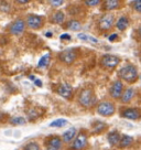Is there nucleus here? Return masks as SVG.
I'll use <instances>...</instances> for the list:
<instances>
[{
	"mask_svg": "<svg viewBox=\"0 0 141 150\" xmlns=\"http://www.w3.org/2000/svg\"><path fill=\"white\" fill-rule=\"evenodd\" d=\"M119 77L128 83H133L138 79V71L133 65H126L119 71Z\"/></svg>",
	"mask_w": 141,
	"mask_h": 150,
	"instance_id": "1",
	"label": "nucleus"
},
{
	"mask_svg": "<svg viewBox=\"0 0 141 150\" xmlns=\"http://www.w3.org/2000/svg\"><path fill=\"white\" fill-rule=\"evenodd\" d=\"M78 103L83 107H86V108L90 107L95 103V96L93 91L90 88L83 89L80 93V96H78Z\"/></svg>",
	"mask_w": 141,
	"mask_h": 150,
	"instance_id": "2",
	"label": "nucleus"
},
{
	"mask_svg": "<svg viewBox=\"0 0 141 150\" xmlns=\"http://www.w3.org/2000/svg\"><path fill=\"white\" fill-rule=\"evenodd\" d=\"M114 20H115V17L111 13L103 14L98 20V28L103 31H107L113 27Z\"/></svg>",
	"mask_w": 141,
	"mask_h": 150,
	"instance_id": "3",
	"label": "nucleus"
},
{
	"mask_svg": "<svg viewBox=\"0 0 141 150\" xmlns=\"http://www.w3.org/2000/svg\"><path fill=\"white\" fill-rule=\"evenodd\" d=\"M87 146V135L85 132H80L76 135L75 139L72 141V150H83Z\"/></svg>",
	"mask_w": 141,
	"mask_h": 150,
	"instance_id": "4",
	"label": "nucleus"
},
{
	"mask_svg": "<svg viewBox=\"0 0 141 150\" xmlns=\"http://www.w3.org/2000/svg\"><path fill=\"white\" fill-rule=\"evenodd\" d=\"M97 112L102 116H111L115 112V105L110 102H102L97 105Z\"/></svg>",
	"mask_w": 141,
	"mask_h": 150,
	"instance_id": "5",
	"label": "nucleus"
},
{
	"mask_svg": "<svg viewBox=\"0 0 141 150\" xmlns=\"http://www.w3.org/2000/svg\"><path fill=\"white\" fill-rule=\"evenodd\" d=\"M76 56H77V52L74 49H67L62 53H60V60L63 63L70 65L72 63H74V61L76 60Z\"/></svg>",
	"mask_w": 141,
	"mask_h": 150,
	"instance_id": "6",
	"label": "nucleus"
},
{
	"mask_svg": "<svg viewBox=\"0 0 141 150\" xmlns=\"http://www.w3.org/2000/svg\"><path fill=\"white\" fill-rule=\"evenodd\" d=\"M25 21L22 20V19H17L16 21H13L11 25H10L9 28V31L11 34H13V35H20L21 33L24 32V30H25Z\"/></svg>",
	"mask_w": 141,
	"mask_h": 150,
	"instance_id": "7",
	"label": "nucleus"
},
{
	"mask_svg": "<svg viewBox=\"0 0 141 150\" xmlns=\"http://www.w3.org/2000/svg\"><path fill=\"white\" fill-rule=\"evenodd\" d=\"M120 62V59L118 56L115 55H110V54H107V55H104L102 61H100V64L106 67V69H114L119 64Z\"/></svg>",
	"mask_w": 141,
	"mask_h": 150,
	"instance_id": "8",
	"label": "nucleus"
},
{
	"mask_svg": "<svg viewBox=\"0 0 141 150\" xmlns=\"http://www.w3.org/2000/svg\"><path fill=\"white\" fill-rule=\"evenodd\" d=\"M27 24L29 28L38 30L43 25V18L38 14H29L27 17Z\"/></svg>",
	"mask_w": 141,
	"mask_h": 150,
	"instance_id": "9",
	"label": "nucleus"
},
{
	"mask_svg": "<svg viewBox=\"0 0 141 150\" xmlns=\"http://www.w3.org/2000/svg\"><path fill=\"white\" fill-rule=\"evenodd\" d=\"M57 94H59L60 96H62L63 98L68 99L72 97L73 87H72L68 83H62V84L57 87Z\"/></svg>",
	"mask_w": 141,
	"mask_h": 150,
	"instance_id": "10",
	"label": "nucleus"
},
{
	"mask_svg": "<svg viewBox=\"0 0 141 150\" xmlns=\"http://www.w3.org/2000/svg\"><path fill=\"white\" fill-rule=\"evenodd\" d=\"M45 144L47 150H61L62 148V139L57 136L50 137Z\"/></svg>",
	"mask_w": 141,
	"mask_h": 150,
	"instance_id": "11",
	"label": "nucleus"
},
{
	"mask_svg": "<svg viewBox=\"0 0 141 150\" xmlns=\"http://www.w3.org/2000/svg\"><path fill=\"white\" fill-rule=\"evenodd\" d=\"M122 89H123V86H122V83L120 81L114 82L113 86L110 87V95H111V97H114V98H119V97H121Z\"/></svg>",
	"mask_w": 141,
	"mask_h": 150,
	"instance_id": "12",
	"label": "nucleus"
},
{
	"mask_svg": "<svg viewBox=\"0 0 141 150\" xmlns=\"http://www.w3.org/2000/svg\"><path fill=\"white\" fill-rule=\"evenodd\" d=\"M121 116L123 118L135 120V119H138V118L140 117V112H139V110L136 109V108H127V109H125V110L121 112Z\"/></svg>",
	"mask_w": 141,
	"mask_h": 150,
	"instance_id": "13",
	"label": "nucleus"
},
{
	"mask_svg": "<svg viewBox=\"0 0 141 150\" xmlns=\"http://www.w3.org/2000/svg\"><path fill=\"white\" fill-rule=\"evenodd\" d=\"M76 128L75 127H72L70 129H67V130L62 135V139L64 142H72V141L75 139L76 137Z\"/></svg>",
	"mask_w": 141,
	"mask_h": 150,
	"instance_id": "14",
	"label": "nucleus"
},
{
	"mask_svg": "<svg viewBox=\"0 0 141 150\" xmlns=\"http://www.w3.org/2000/svg\"><path fill=\"white\" fill-rule=\"evenodd\" d=\"M107 139H108V142L111 146H116V145H118L119 141H120V134H119L117 130H114L108 134Z\"/></svg>",
	"mask_w": 141,
	"mask_h": 150,
	"instance_id": "15",
	"label": "nucleus"
},
{
	"mask_svg": "<svg viewBox=\"0 0 141 150\" xmlns=\"http://www.w3.org/2000/svg\"><path fill=\"white\" fill-rule=\"evenodd\" d=\"M66 29L68 30H72V31H78L80 28H82V23H80L78 20H75V19H72V20H68L65 24Z\"/></svg>",
	"mask_w": 141,
	"mask_h": 150,
	"instance_id": "16",
	"label": "nucleus"
},
{
	"mask_svg": "<svg viewBox=\"0 0 141 150\" xmlns=\"http://www.w3.org/2000/svg\"><path fill=\"white\" fill-rule=\"evenodd\" d=\"M128 25H129V19L127 17H121V18H119L117 20L116 27H117L118 30L123 31V30H126L128 28Z\"/></svg>",
	"mask_w": 141,
	"mask_h": 150,
	"instance_id": "17",
	"label": "nucleus"
},
{
	"mask_svg": "<svg viewBox=\"0 0 141 150\" xmlns=\"http://www.w3.org/2000/svg\"><path fill=\"white\" fill-rule=\"evenodd\" d=\"M133 95H135V91L132 88L126 89L121 95V102L122 103H129L133 97Z\"/></svg>",
	"mask_w": 141,
	"mask_h": 150,
	"instance_id": "18",
	"label": "nucleus"
},
{
	"mask_svg": "<svg viewBox=\"0 0 141 150\" xmlns=\"http://www.w3.org/2000/svg\"><path fill=\"white\" fill-rule=\"evenodd\" d=\"M118 7H119L118 0H107L104 2V9L105 10H114L117 9Z\"/></svg>",
	"mask_w": 141,
	"mask_h": 150,
	"instance_id": "19",
	"label": "nucleus"
},
{
	"mask_svg": "<svg viewBox=\"0 0 141 150\" xmlns=\"http://www.w3.org/2000/svg\"><path fill=\"white\" fill-rule=\"evenodd\" d=\"M133 142V138L130 136H122L120 138V141H119V147L120 148H126V147H129Z\"/></svg>",
	"mask_w": 141,
	"mask_h": 150,
	"instance_id": "20",
	"label": "nucleus"
},
{
	"mask_svg": "<svg viewBox=\"0 0 141 150\" xmlns=\"http://www.w3.org/2000/svg\"><path fill=\"white\" fill-rule=\"evenodd\" d=\"M77 38L80 39V40H83V41H87V42H90V43H94V44H97L98 43V40L96 39V38L92 37L90 34H85V33H80Z\"/></svg>",
	"mask_w": 141,
	"mask_h": 150,
	"instance_id": "21",
	"label": "nucleus"
},
{
	"mask_svg": "<svg viewBox=\"0 0 141 150\" xmlns=\"http://www.w3.org/2000/svg\"><path fill=\"white\" fill-rule=\"evenodd\" d=\"M50 59H51V56H50L49 53L44 54V55L40 59V61H39L38 67H40V69H45V67L49 65V63H50Z\"/></svg>",
	"mask_w": 141,
	"mask_h": 150,
	"instance_id": "22",
	"label": "nucleus"
},
{
	"mask_svg": "<svg viewBox=\"0 0 141 150\" xmlns=\"http://www.w3.org/2000/svg\"><path fill=\"white\" fill-rule=\"evenodd\" d=\"M64 19H65V14H64V12H63V11H56V12L54 13V16L52 17V21H53L54 23L60 24L64 21Z\"/></svg>",
	"mask_w": 141,
	"mask_h": 150,
	"instance_id": "23",
	"label": "nucleus"
},
{
	"mask_svg": "<svg viewBox=\"0 0 141 150\" xmlns=\"http://www.w3.org/2000/svg\"><path fill=\"white\" fill-rule=\"evenodd\" d=\"M67 124V120L64 118H60V119H55L50 124V127H63Z\"/></svg>",
	"mask_w": 141,
	"mask_h": 150,
	"instance_id": "24",
	"label": "nucleus"
},
{
	"mask_svg": "<svg viewBox=\"0 0 141 150\" xmlns=\"http://www.w3.org/2000/svg\"><path fill=\"white\" fill-rule=\"evenodd\" d=\"M106 128V124L105 122H97L94 124V126H93V129H94V132H100V131H103L104 129Z\"/></svg>",
	"mask_w": 141,
	"mask_h": 150,
	"instance_id": "25",
	"label": "nucleus"
},
{
	"mask_svg": "<svg viewBox=\"0 0 141 150\" xmlns=\"http://www.w3.org/2000/svg\"><path fill=\"white\" fill-rule=\"evenodd\" d=\"M10 122H11L12 125H23V124H25V122H27V120H25L23 117H20V116H18V117H12V118H11V119H10Z\"/></svg>",
	"mask_w": 141,
	"mask_h": 150,
	"instance_id": "26",
	"label": "nucleus"
},
{
	"mask_svg": "<svg viewBox=\"0 0 141 150\" xmlns=\"http://www.w3.org/2000/svg\"><path fill=\"white\" fill-rule=\"evenodd\" d=\"M23 150H41V147L39 146L38 142L32 141V142H29L28 145L24 147Z\"/></svg>",
	"mask_w": 141,
	"mask_h": 150,
	"instance_id": "27",
	"label": "nucleus"
},
{
	"mask_svg": "<svg viewBox=\"0 0 141 150\" xmlns=\"http://www.w3.org/2000/svg\"><path fill=\"white\" fill-rule=\"evenodd\" d=\"M84 2H85V5L88 6V7H94V6L99 5L100 0H85Z\"/></svg>",
	"mask_w": 141,
	"mask_h": 150,
	"instance_id": "28",
	"label": "nucleus"
},
{
	"mask_svg": "<svg viewBox=\"0 0 141 150\" xmlns=\"http://www.w3.org/2000/svg\"><path fill=\"white\" fill-rule=\"evenodd\" d=\"M133 9L138 11V12H141V0L133 1Z\"/></svg>",
	"mask_w": 141,
	"mask_h": 150,
	"instance_id": "29",
	"label": "nucleus"
},
{
	"mask_svg": "<svg viewBox=\"0 0 141 150\" xmlns=\"http://www.w3.org/2000/svg\"><path fill=\"white\" fill-rule=\"evenodd\" d=\"M63 0H51L50 1V4H51L53 7H59V6H62L63 5Z\"/></svg>",
	"mask_w": 141,
	"mask_h": 150,
	"instance_id": "30",
	"label": "nucleus"
},
{
	"mask_svg": "<svg viewBox=\"0 0 141 150\" xmlns=\"http://www.w3.org/2000/svg\"><path fill=\"white\" fill-rule=\"evenodd\" d=\"M30 79L34 81V84L37 85V86H39V87H41V86H42V83H41V81L38 80V79H35L34 76H30Z\"/></svg>",
	"mask_w": 141,
	"mask_h": 150,
	"instance_id": "31",
	"label": "nucleus"
},
{
	"mask_svg": "<svg viewBox=\"0 0 141 150\" xmlns=\"http://www.w3.org/2000/svg\"><path fill=\"white\" fill-rule=\"evenodd\" d=\"M60 38H61L62 41H70V34H66V33L62 34Z\"/></svg>",
	"mask_w": 141,
	"mask_h": 150,
	"instance_id": "32",
	"label": "nucleus"
},
{
	"mask_svg": "<svg viewBox=\"0 0 141 150\" xmlns=\"http://www.w3.org/2000/svg\"><path fill=\"white\" fill-rule=\"evenodd\" d=\"M117 38H118L117 34H116V33H114V34H111L108 39H109V41H111V42H113V41H115V40H117Z\"/></svg>",
	"mask_w": 141,
	"mask_h": 150,
	"instance_id": "33",
	"label": "nucleus"
},
{
	"mask_svg": "<svg viewBox=\"0 0 141 150\" xmlns=\"http://www.w3.org/2000/svg\"><path fill=\"white\" fill-rule=\"evenodd\" d=\"M17 4H21V5H23V4H28L29 1L28 0H19V1H16Z\"/></svg>",
	"mask_w": 141,
	"mask_h": 150,
	"instance_id": "34",
	"label": "nucleus"
},
{
	"mask_svg": "<svg viewBox=\"0 0 141 150\" xmlns=\"http://www.w3.org/2000/svg\"><path fill=\"white\" fill-rule=\"evenodd\" d=\"M138 34H139V37H140V39H141V27L139 28V30H138Z\"/></svg>",
	"mask_w": 141,
	"mask_h": 150,
	"instance_id": "35",
	"label": "nucleus"
},
{
	"mask_svg": "<svg viewBox=\"0 0 141 150\" xmlns=\"http://www.w3.org/2000/svg\"><path fill=\"white\" fill-rule=\"evenodd\" d=\"M51 35H52V33H50V32L47 33V37H51Z\"/></svg>",
	"mask_w": 141,
	"mask_h": 150,
	"instance_id": "36",
	"label": "nucleus"
}]
</instances>
